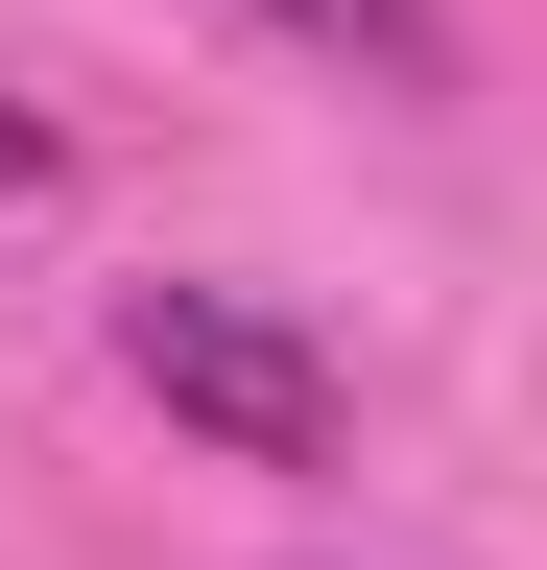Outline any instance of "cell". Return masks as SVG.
Instances as JSON below:
<instances>
[{
    "label": "cell",
    "mask_w": 547,
    "mask_h": 570,
    "mask_svg": "<svg viewBox=\"0 0 547 570\" xmlns=\"http://www.w3.org/2000/svg\"><path fill=\"white\" fill-rule=\"evenodd\" d=\"M119 381H144L167 428H215V452H262V475L333 452V356L286 309H238V285H119Z\"/></svg>",
    "instance_id": "1"
},
{
    "label": "cell",
    "mask_w": 547,
    "mask_h": 570,
    "mask_svg": "<svg viewBox=\"0 0 547 570\" xmlns=\"http://www.w3.org/2000/svg\"><path fill=\"white\" fill-rule=\"evenodd\" d=\"M310 48H358V71H404V96H429V0H286Z\"/></svg>",
    "instance_id": "2"
},
{
    "label": "cell",
    "mask_w": 547,
    "mask_h": 570,
    "mask_svg": "<svg viewBox=\"0 0 547 570\" xmlns=\"http://www.w3.org/2000/svg\"><path fill=\"white\" fill-rule=\"evenodd\" d=\"M0 190H48V119H25V96H0Z\"/></svg>",
    "instance_id": "3"
}]
</instances>
